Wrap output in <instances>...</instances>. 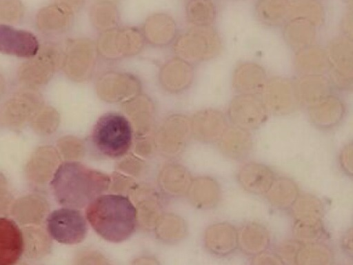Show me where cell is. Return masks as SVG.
<instances>
[{"label":"cell","instance_id":"cell-31","mask_svg":"<svg viewBox=\"0 0 353 265\" xmlns=\"http://www.w3.org/2000/svg\"><path fill=\"white\" fill-rule=\"evenodd\" d=\"M291 1L292 0H257V15L266 24L278 25L287 17Z\"/></svg>","mask_w":353,"mask_h":265},{"label":"cell","instance_id":"cell-20","mask_svg":"<svg viewBox=\"0 0 353 265\" xmlns=\"http://www.w3.org/2000/svg\"><path fill=\"white\" fill-rule=\"evenodd\" d=\"M266 80L265 72L261 66L244 62L236 67L232 75V86L239 93L260 95Z\"/></svg>","mask_w":353,"mask_h":265},{"label":"cell","instance_id":"cell-39","mask_svg":"<svg viewBox=\"0 0 353 265\" xmlns=\"http://www.w3.org/2000/svg\"><path fill=\"white\" fill-rule=\"evenodd\" d=\"M352 14H347L343 19L341 23L342 31L344 35L352 39Z\"/></svg>","mask_w":353,"mask_h":265},{"label":"cell","instance_id":"cell-4","mask_svg":"<svg viewBox=\"0 0 353 265\" xmlns=\"http://www.w3.org/2000/svg\"><path fill=\"white\" fill-rule=\"evenodd\" d=\"M174 51L181 59L201 62L218 56L223 48L219 32L212 26H193L176 40Z\"/></svg>","mask_w":353,"mask_h":265},{"label":"cell","instance_id":"cell-34","mask_svg":"<svg viewBox=\"0 0 353 265\" xmlns=\"http://www.w3.org/2000/svg\"><path fill=\"white\" fill-rule=\"evenodd\" d=\"M301 242L288 240L281 244L278 248L277 254L284 264H295V257L300 247Z\"/></svg>","mask_w":353,"mask_h":265},{"label":"cell","instance_id":"cell-33","mask_svg":"<svg viewBox=\"0 0 353 265\" xmlns=\"http://www.w3.org/2000/svg\"><path fill=\"white\" fill-rule=\"evenodd\" d=\"M25 7L21 0H0V22L19 23L24 16Z\"/></svg>","mask_w":353,"mask_h":265},{"label":"cell","instance_id":"cell-8","mask_svg":"<svg viewBox=\"0 0 353 265\" xmlns=\"http://www.w3.org/2000/svg\"><path fill=\"white\" fill-rule=\"evenodd\" d=\"M86 218L77 208L63 207L53 210L46 219L49 235L60 244L81 243L87 233Z\"/></svg>","mask_w":353,"mask_h":265},{"label":"cell","instance_id":"cell-30","mask_svg":"<svg viewBox=\"0 0 353 265\" xmlns=\"http://www.w3.org/2000/svg\"><path fill=\"white\" fill-rule=\"evenodd\" d=\"M286 18L306 19L317 27L323 23L325 12L318 0H292Z\"/></svg>","mask_w":353,"mask_h":265},{"label":"cell","instance_id":"cell-35","mask_svg":"<svg viewBox=\"0 0 353 265\" xmlns=\"http://www.w3.org/2000/svg\"><path fill=\"white\" fill-rule=\"evenodd\" d=\"M56 121L54 110L46 108L39 115L34 121V125L39 130L47 131L51 128Z\"/></svg>","mask_w":353,"mask_h":265},{"label":"cell","instance_id":"cell-23","mask_svg":"<svg viewBox=\"0 0 353 265\" xmlns=\"http://www.w3.org/2000/svg\"><path fill=\"white\" fill-rule=\"evenodd\" d=\"M294 67L301 75H324L327 70L325 49L314 44L296 50Z\"/></svg>","mask_w":353,"mask_h":265},{"label":"cell","instance_id":"cell-36","mask_svg":"<svg viewBox=\"0 0 353 265\" xmlns=\"http://www.w3.org/2000/svg\"><path fill=\"white\" fill-rule=\"evenodd\" d=\"M352 144H346L339 154V164L343 170L349 176L352 175Z\"/></svg>","mask_w":353,"mask_h":265},{"label":"cell","instance_id":"cell-2","mask_svg":"<svg viewBox=\"0 0 353 265\" xmlns=\"http://www.w3.org/2000/svg\"><path fill=\"white\" fill-rule=\"evenodd\" d=\"M137 209L128 197L119 194H102L85 209V218L101 237L110 242L129 239L137 226Z\"/></svg>","mask_w":353,"mask_h":265},{"label":"cell","instance_id":"cell-14","mask_svg":"<svg viewBox=\"0 0 353 265\" xmlns=\"http://www.w3.org/2000/svg\"><path fill=\"white\" fill-rule=\"evenodd\" d=\"M96 88L101 97L105 96V99L113 101L140 94V84L137 78L128 73L114 71H109L99 77Z\"/></svg>","mask_w":353,"mask_h":265},{"label":"cell","instance_id":"cell-32","mask_svg":"<svg viewBox=\"0 0 353 265\" xmlns=\"http://www.w3.org/2000/svg\"><path fill=\"white\" fill-rule=\"evenodd\" d=\"M90 19L94 27L103 32L115 28L119 21V12L111 1H99L90 9Z\"/></svg>","mask_w":353,"mask_h":265},{"label":"cell","instance_id":"cell-1","mask_svg":"<svg viewBox=\"0 0 353 265\" xmlns=\"http://www.w3.org/2000/svg\"><path fill=\"white\" fill-rule=\"evenodd\" d=\"M110 177L81 162L65 161L54 173L50 186L58 204L63 207L81 209L105 192Z\"/></svg>","mask_w":353,"mask_h":265},{"label":"cell","instance_id":"cell-21","mask_svg":"<svg viewBox=\"0 0 353 265\" xmlns=\"http://www.w3.org/2000/svg\"><path fill=\"white\" fill-rule=\"evenodd\" d=\"M219 141L222 153L232 159H241L250 153L253 139L250 131L232 125L228 126Z\"/></svg>","mask_w":353,"mask_h":265},{"label":"cell","instance_id":"cell-26","mask_svg":"<svg viewBox=\"0 0 353 265\" xmlns=\"http://www.w3.org/2000/svg\"><path fill=\"white\" fill-rule=\"evenodd\" d=\"M316 27L306 19H288L283 28L284 39L296 50L312 45L316 38Z\"/></svg>","mask_w":353,"mask_h":265},{"label":"cell","instance_id":"cell-15","mask_svg":"<svg viewBox=\"0 0 353 265\" xmlns=\"http://www.w3.org/2000/svg\"><path fill=\"white\" fill-rule=\"evenodd\" d=\"M345 113V106L343 101L332 92L308 107L311 122L323 129L337 126L343 120Z\"/></svg>","mask_w":353,"mask_h":265},{"label":"cell","instance_id":"cell-38","mask_svg":"<svg viewBox=\"0 0 353 265\" xmlns=\"http://www.w3.org/2000/svg\"><path fill=\"white\" fill-rule=\"evenodd\" d=\"M343 249L351 257L353 255L352 248V229L350 228L343 235L341 240Z\"/></svg>","mask_w":353,"mask_h":265},{"label":"cell","instance_id":"cell-42","mask_svg":"<svg viewBox=\"0 0 353 265\" xmlns=\"http://www.w3.org/2000/svg\"><path fill=\"white\" fill-rule=\"evenodd\" d=\"M99 1H106L114 2V1H117V0H99Z\"/></svg>","mask_w":353,"mask_h":265},{"label":"cell","instance_id":"cell-24","mask_svg":"<svg viewBox=\"0 0 353 265\" xmlns=\"http://www.w3.org/2000/svg\"><path fill=\"white\" fill-rule=\"evenodd\" d=\"M73 14L70 9L55 3L39 10L36 16V24L44 32H59L70 26Z\"/></svg>","mask_w":353,"mask_h":265},{"label":"cell","instance_id":"cell-6","mask_svg":"<svg viewBox=\"0 0 353 265\" xmlns=\"http://www.w3.org/2000/svg\"><path fill=\"white\" fill-rule=\"evenodd\" d=\"M329 80L340 90L353 86V42L345 35L332 39L325 49Z\"/></svg>","mask_w":353,"mask_h":265},{"label":"cell","instance_id":"cell-16","mask_svg":"<svg viewBox=\"0 0 353 265\" xmlns=\"http://www.w3.org/2000/svg\"><path fill=\"white\" fill-rule=\"evenodd\" d=\"M24 251L22 231L11 219L0 217V265H13Z\"/></svg>","mask_w":353,"mask_h":265},{"label":"cell","instance_id":"cell-18","mask_svg":"<svg viewBox=\"0 0 353 265\" xmlns=\"http://www.w3.org/2000/svg\"><path fill=\"white\" fill-rule=\"evenodd\" d=\"M294 86L299 105L307 108L331 93L332 86L324 75H301Z\"/></svg>","mask_w":353,"mask_h":265},{"label":"cell","instance_id":"cell-13","mask_svg":"<svg viewBox=\"0 0 353 265\" xmlns=\"http://www.w3.org/2000/svg\"><path fill=\"white\" fill-rule=\"evenodd\" d=\"M39 50L37 37L30 32L0 25V52L17 57L32 58Z\"/></svg>","mask_w":353,"mask_h":265},{"label":"cell","instance_id":"cell-28","mask_svg":"<svg viewBox=\"0 0 353 265\" xmlns=\"http://www.w3.org/2000/svg\"><path fill=\"white\" fill-rule=\"evenodd\" d=\"M333 257L330 248L319 241L301 242L294 264H330Z\"/></svg>","mask_w":353,"mask_h":265},{"label":"cell","instance_id":"cell-27","mask_svg":"<svg viewBox=\"0 0 353 265\" xmlns=\"http://www.w3.org/2000/svg\"><path fill=\"white\" fill-rule=\"evenodd\" d=\"M299 194V186L292 179L276 177L265 195L272 206L286 210L290 208Z\"/></svg>","mask_w":353,"mask_h":265},{"label":"cell","instance_id":"cell-22","mask_svg":"<svg viewBox=\"0 0 353 265\" xmlns=\"http://www.w3.org/2000/svg\"><path fill=\"white\" fill-rule=\"evenodd\" d=\"M270 244V233L260 224L248 223L238 230V248L247 255L255 256L266 251Z\"/></svg>","mask_w":353,"mask_h":265},{"label":"cell","instance_id":"cell-9","mask_svg":"<svg viewBox=\"0 0 353 265\" xmlns=\"http://www.w3.org/2000/svg\"><path fill=\"white\" fill-rule=\"evenodd\" d=\"M144 41L143 32L137 28L115 27L101 32L96 46L101 57L117 60L136 55L142 49Z\"/></svg>","mask_w":353,"mask_h":265},{"label":"cell","instance_id":"cell-17","mask_svg":"<svg viewBox=\"0 0 353 265\" xmlns=\"http://www.w3.org/2000/svg\"><path fill=\"white\" fill-rule=\"evenodd\" d=\"M275 177L270 167L255 161L244 164L237 173V180L243 189L260 195L267 193Z\"/></svg>","mask_w":353,"mask_h":265},{"label":"cell","instance_id":"cell-29","mask_svg":"<svg viewBox=\"0 0 353 265\" xmlns=\"http://www.w3.org/2000/svg\"><path fill=\"white\" fill-rule=\"evenodd\" d=\"M185 13L193 26H209L215 21L216 7L213 0H188Z\"/></svg>","mask_w":353,"mask_h":265},{"label":"cell","instance_id":"cell-11","mask_svg":"<svg viewBox=\"0 0 353 265\" xmlns=\"http://www.w3.org/2000/svg\"><path fill=\"white\" fill-rule=\"evenodd\" d=\"M268 110L259 95L239 93L230 101L228 117L234 126L250 130L267 119Z\"/></svg>","mask_w":353,"mask_h":265},{"label":"cell","instance_id":"cell-19","mask_svg":"<svg viewBox=\"0 0 353 265\" xmlns=\"http://www.w3.org/2000/svg\"><path fill=\"white\" fill-rule=\"evenodd\" d=\"M41 99L39 93L32 88L19 90L5 104L2 110L3 121L12 124H21L40 104Z\"/></svg>","mask_w":353,"mask_h":265},{"label":"cell","instance_id":"cell-12","mask_svg":"<svg viewBox=\"0 0 353 265\" xmlns=\"http://www.w3.org/2000/svg\"><path fill=\"white\" fill-rule=\"evenodd\" d=\"M268 112L275 115H286L299 106L294 81L281 77L267 79L260 93Z\"/></svg>","mask_w":353,"mask_h":265},{"label":"cell","instance_id":"cell-5","mask_svg":"<svg viewBox=\"0 0 353 265\" xmlns=\"http://www.w3.org/2000/svg\"><path fill=\"white\" fill-rule=\"evenodd\" d=\"M290 209L296 239L301 242L319 241L324 235V207L321 199L310 193L299 194Z\"/></svg>","mask_w":353,"mask_h":265},{"label":"cell","instance_id":"cell-37","mask_svg":"<svg viewBox=\"0 0 353 265\" xmlns=\"http://www.w3.org/2000/svg\"><path fill=\"white\" fill-rule=\"evenodd\" d=\"M254 264H284L276 253L265 251L252 257Z\"/></svg>","mask_w":353,"mask_h":265},{"label":"cell","instance_id":"cell-40","mask_svg":"<svg viewBox=\"0 0 353 265\" xmlns=\"http://www.w3.org/2000/svg\"><path fill=\"white\" fill-rule=\"evenodd\" d=\"M84 0H55V3L63 6L72 12L79 10Z\"/></svg>","mask_w":353,"mask_h":265},{"label":"cell","instance_id":"cell-25","mask_svg":"<svg viewBox=\"0 0 353 265\" xmlns=\"http://www.w3.org/2000/svg\"><path fill=\"white\" fill-rule=\"evenodd\" d=\"M209 249L215 255L227 256L238 248V230L230 223L214 224L208 239Z\"/></svg>","mask_w":353,"mask_h":265},{"label":"cell","instance_id":"cell-41","mask_svg":"<svg viewBox=\"0 0 353 265\" xmlns=\"http://www.w3.org/2000/svg\"><path fill=\"white\" fill-rule=\"evenodd\" d=\"M6 90V81L3 77L0 74V98L3 95Z\"/></svg>","mask_w":353,"mask_h":265},{"label":"cell","instance_id":"cell-10","mask_svg":"<svg viewBox=\"0 0 353 265\" xmlns=\"http://www.w3.org/2000/svg\"><path fill=\"white\" fill-rule=\"evenodd\" d=\"M97 49L92 41L77 39L68 42L63 53L61 67L66 75L74 81L90 78L95 64Z\"/></svg>","mask_w":353,"mask_h":265},{"label":"cell","instance_id":"cell-3","mask_svg":"<svg viewBox=\"0 0 353 265\" xmlns=\"http://www.w3.org/2000/svg\"><path fill=\"white\" fill-rule=\"evenodd\" d=\"M133 130L130 121L123 114L110 112L96 121L90 136L91 144L103 157L118 159L132 146Z\"/></svg>","mask_w":353,"mask_h":265},{"label":"cell","instance_id":"cell-7","mask_svg":"<svg viewBox=\"0 0 353 265\" xmlns=\"http://www.w3.org/2000/svg\"><path fill=\"white\" fill-rule=\"evenodd\" d=\"M63 58V53L59 48L46 46L20 66L17 73L19 81L32 88L47 84L62 66Z\"/></svg>","mask_w":353,"mask_h":265}]
</instances>
